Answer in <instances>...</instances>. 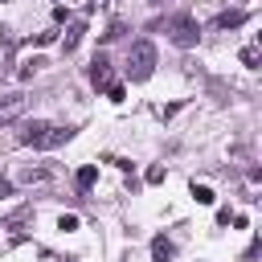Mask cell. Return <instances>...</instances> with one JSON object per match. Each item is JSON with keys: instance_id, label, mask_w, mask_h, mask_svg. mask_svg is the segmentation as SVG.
Here are the masks:
<instances>
[{"instance_id": "1", "label": "cell", "mask_w": 262, "mask_h": 262, "mask_svg": "<svg viewBox=\"0 0 262 262\" xmlns=\"http://www.w3.org/2000/svg\"><path fill=\"white\" fill-rule=\"evenodd\" d=\"M74 131L70 127H53V123H29L25 131H20V143H29V147H57V143H66Z\"/></svg>"}, {"instance_id": "2", "label": "cell", "mask_w": 262, "mask_h": 262, "mask_svg": "<svg viewBox=\"0 0 262 262\" xmlns=\"http://www.w3.org/2000/svg\"><path fill=\"white\" fill-rule=\"evenodd\" d=\"M151 70H156V49H151L147 41L131 45V53H127V74H131L135 82H143V78H151Z\"/></svg>"}, {"instance_id": "3", "label": "cell", "mask_w": 262, "mask_h": 262, "mask_svg": "<svg viewBox=\"0 0 262 262\" xmlns=\"http://www.w3.org/2000/svg\"><path fill=\"white\" fill-rule=\"evenodd\" d=\"M168 33H172V41L176 45H196V20L192 16H176V20H168Z\"/></svg>"}, {"instance_id": "4", "label": "cell", "mask_w": 262, "mask_h": 262, "mask_svg": "<svg viewBox=\"0 0 262 262\" xmlns=\"http://www.w3.org/2000/svg\"><path fill=\"white\" fill-rule=\"evenodd\" d=\"M90 82L94 86H111V66L102 57H94V70H90Z\"/></svg>"}, {"instance_id": "5", "label": "cell", "mask_w": 262, "mask_h": 262, "mask_svg": "<svg viewBox=\"0 0 262 262\" xmlns=\"http://www.w3.org/2000/svg\"><path fill=\"white\" fill-rule=\"evenodd\" d=\"M151 258H156V262H168V258H172V242H168V237H156V242H151Z\"/></svg>"}, {"instance_id": "6", "label": "cell", "mask_w": 262, "mask_h": 262, "mask_svg": "<svg viewBox=\"0 0 262 262\" xmlns=\"http://www.w3.org/2000/svg\"><path fill=\"white\" fill-rule=\"evenodd\" d=\"M25 111V102L20 98H8V102H0V123H8V119H16Z\"/></svg>"}, {"instance_id": "7", "label": "cell", "mask_w": 262, "mask_h": 262, "mask_svg": "<svg viewBox=\"0 0 262 262\" xmlns=\"http://www.w3.org/2000/svg\"><path fill=\"white\" fill-rule=\"evenodd\" d=\"M94 176H98V168H94V164H86V168H78V188L86 192V188L94 184Z\"/></svg>"}, {"instance_id": "8", "label": "cell", "mask_w": 262, "mask_h": 262, "mask_svg": "<svg viewBox=\"0 0 262 262\" xmlns=\"http://www.w3.org/2000/svg\"><path fill=\"white\" fill-rule=\"evenodd\" d=\"M192 196H196V205H213V201H217L209 184H192Z\"/></svg>"}, {"instance_id": "9", "label": "cell", "mask_w": 262, "mask_h": 262, "mask_svg": "<svg viewBox=\"0 0 262 262\" xmlns=\"http://www.w3.org/2000/svg\"><path fill=\"white\" fill-rule=\"evenodd\" d=\"M217 25H221V29H229V25H242V12H221V16H217Z\"/></svg>"}, {"instance_id": "10", "label": "cell", "mask_w": 262, "mask_h": 262, "mask_svg": "<svg viewBox=\"0 0 262 262\" xmlns=\"http://www.w3.org/2000/svg\"><path fill=\"white\" fill-rule=\"evenodd\" d=\"M242 61H246V66L254 70V66H258V45H250V49H242Z\"/></svg>"}, {"instance_id": "11", "label": "cell", "mask_w": 262, "mask_h": 262, "mask_svg": "<svg viewBox=\"0 0 262 262\" xmlns=\"http://www.w3.org/2000/svg\"><path fill=\"white\" fill-rule=\"evenodd\" d=\"M78 37H82V25H74V29L66 33V49H74V45H78Z\"/></svg>"}, {"instance_id": "12", "label": "cell", "mask_w": 262, "mask_h": 262, "mask_svg": "<svg viewBox=\"0 0 262 262\" xmlns=\"http://www.w3.org/2000/svg\"><path fill=\"white\" fill-rule=\"evenodd\" d=\"M57 229H66V233H70V229H78V217H74V213H66V217L57 221Z\"/></svg>"}, {"instance_id": "13", "label": "cell", "mask_w": 262, "mask_h": 262, "mask_svg": "<svg viewBox=\"0 0 262 262\" xmlns=\"http://www.w3.org/2000/svg\"><path fill=\"white\" fill-rule=\"evenodd\" d=\"M164 180V168H147V184H160Z\"/></svg>"}, {"instance_id": "14", "label": "cell", "mask_w": 262, "mask_h": 262, "mask_svg": "<svg viewBox=\"0 0 262 262\" xmlns=\"http://www.w3.org/2000/svg\"><path fill=\"white\" fill-rule=\"evenodd\" d=\"M8 192H12V184H8V180H0V196H8Z\"/></svg>"}]
</instances>
